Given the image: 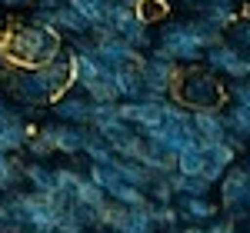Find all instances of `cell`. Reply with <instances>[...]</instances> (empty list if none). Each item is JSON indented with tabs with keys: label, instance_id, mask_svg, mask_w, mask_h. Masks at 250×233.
<instances>
[{
	"label": "cell",
	"instance_id": "6da1fadb",
	"mask_svg": "<svg viewBox=\"0 0 250 233\" xmlns=\"http://www.w3.org/2000/svg\"><path fill=\"white\" fill-rule=\"evenodd\" d=\"M60 50H63V37L54 27H37V23L14 27L0 43V57L10 67H43Z\"/></svg>",
	"mask_w": 250,
	"mask_h": 233
},
{
	"label": "cell",
	"instance_id": "7a4b0ae2",
	"mask_svg": "<svg viewBox=\"0 0 250 233\" xmlns=\"http://www.w3.org/2000/svg\"><path fill=\"white\" fill-rule=\"evenodd\" d=\"M170 97L177 100V103H184L187 110H204V107L220 110V107L227 103V87H224V80L217 77V74H210L207 67L190 63V67L180 70Z\"/></svg>",
	"mask_w": 250,
	"mask_h": 233
},
{
	"label": "cell",
	"instance_id": "3957f363",
	"mask_svg": "<svg viewBox=\"0 0 250 233\" xmlns=\"http://www.w3.org/2000/svg\"><path fill=\"white\" fill-rule=\"evenodd\" d=\"M0 80H3V90L17 100L27 114L47 110V107L54 103L50 87H47V80L40 74V67H10V70H3Z\"/></svg>",
	"mask_w": 250,
	"mask_h": 233
},
{
	"label": "cell",
	"instance_id": "277c9868",
	"mask_svg": "<svg viewBox=\"0 0 250 233\" xmlns=\"http://www.w3.org/2000/svg\"><path fill=\"white\" fill-rule=\"evenodd\" d=\"M154 47L160 54H167L170 60H177L180 67L200 63V57H204V47L193 40L187 20H160V34H157Z\"/></svg>",
	"mask_w": 250,
	"mask_h": 233
},
{
	"label": "cell",
	"instance_id": "5b68a950",
	"mask_svg": "<svg viewBox=\"0 0 250 233\" xmlns=\"http://www.w3.org/2000/svg\"><path fill=\"white\" fill-rule=\"evenodd\" d=\"M180 63L170 60L167 54H160L157 47H150L144 54V63H140V77H144V97L154 100H167L173 94V83L180 77Z\"/></svg>",
	"mask_w": 250,
	"mask_h": 233
},
{
	"label": "cell",
	"instance_id": "8992f818",
	"mask_svg": "<svg viewBox=\"0 0 250 233\" xmlns=\"http://www.w3.org/2000/svg\"><path fill=\"white\" fill-rule=\"evenodd\" d=\"M104 30H107V34H114V37H120L124 43H130L134 50H140V54H147V50L154 47L150 23H147V20H140L134 7H124V3H114V7H110Z\"/></svg>",
	"mask_w": 250,
	"mask_h": 233
},
{
	"label": "cell",
	"instance_id": "52a82bcc",
	"mask_svg": "<svg viewBox=\"0 0 250 233\" xmlns=\"http://www.w3.org/2000/svg\"><path fill=\"white\" fill-rule=\"evenodd\" d=\"M217 190H220V207H224V214L230 216L233 223H244L247 220V210H244V200L250 194V174L244 167H227L224 176L217 180Z\"/></svg>",
	"mask_w": 250,
	"mask_h": 233
},
{
	"label": "cell",
	"instance_id": "ba28073f",
	"mask_svg": "<svg viewBox=\"0 0 250 233\" xmlns=\"http://www.w3.org/2000/svg\"><path fill=\"white\" fill-rule=\"evenodd\" d=\"M94 130L104 136V143L110 147V154H114V156H124V160H137V156H140V150H144V136L137 134V127L124 123L120 116H114V120H104V123H97Z\"/></svg>",
	"mask_w": 250,
	"mask_h": 233
},
{
	"label": "cell",
	"instance_id": "9c48e42d",
	"mask_svg": "<svg viewBox=\"0 0 250 233\" xmlns=\"http://www.w3.org/2000/svg\"><path fill=\"white\" fill-rule=\"evenodd\" d=\"M90 37H94V54H97V60H100L107 70H120V67H140V63H144V54H140V50H134L130 43H124L120 37L107 34V30L90 34Z\"/></svg>",
	"mask_w": 250,
	"mask_h": 233
},
{
	"label": "cell",
	"instance_id": "30bf717a",
	"mask_svg": "<svg viewBox=\"0 0 250 233\" xmlns=\"http://www.w3.org/2000/svg\"><path fill=\"white\" fill-rule=\"evenodd\" d=\"M200 63L210 70V74H217V77L224 80H240L244 77V63H247V57L233 47L230 40L224 37L220 43H213V47H207L204 50V57H200Z\"/></svg>",
	"mask_w": 250,
	"mask_h": 233
},
{
	"label": "cell",
	"instance_id": "8fae6325",
	"mask_svg": "<svg viewBox=\"0 0 250 233\" xmlns=\"http://www.w3.org/2000/svg\"><path fill=\"white\" fill-rule=\"evenodd\" d=\"M117 116L124 123L137 127V134L150 130L164 120V100H154V97H140V100H117Z\"/></svg>",
	"mask_w": 250,
	"mask_h": 233
},
{
	"label": "cell",
	"instance_id": "7c38bea8",
	"mask_svg": "<svg viewBox=\"0 0 250 233\" xmlns=\"http://www.w3.org/2000/svg\"><path fill=\"white\" fill-rule=\"evenodd\" d=\"M37 134L50 140L54 154H63V156H80V150H83V136H87V127L50 120V123H43V127H40Z\"/></svg>",
	"mask_w": 250,
	"mask_h": 233
},
{
	"label": "cell",
	"instance_id": "4fadbf2b",
	"mask_svg": "<svg viewBox=\"0 0 250 233\" xmlns=\"http://www.w3.org/2000/svg\"><path fill=\"white\" fill-rule=\"evenodd\" d=\"M23 194V220L27 233H57V210L34 190H20Z\"/></svg>",
	"mask_w": 250,
	"mask_h": 233
},
{
	"label": "cell",
	"instance_id": "5bb4252c",
	"mask_svg": "<svg viewBox=\"0 0 250 233\" xmlns=\"http://www.w3.org/2000/svg\"><path fill=\"white\" fill-rule=\"evenodd\" d=\"M47 110H50L54 120H60V123H77V127H87V123H90V97L80 94V90L60 94Z\"/></svg>",
	"mask_w": 250,
	"mask_h": 233
},
{
	"label": "cell",
	"instance_id": "9a60e30c",
	"mask_svg": "<svg viewBox=\"0 0 250 233\" xmlns=\"http://www.w3.org/2000/svg\"><path fill=\"white\" fill-rule=\"evenodd\" d=\"M190 127L200 143H220L227 136V123H224V110H213V107H204V110H190Z\"/></svg>",
	"mask_w": 250,
	"mask_h": 233
},
{
	"label": "cell",
	"instance_id": "2e32d148",
	"mask_svg": "<svg viewBox=\"0 0 250 233\" xmlns=\"http://www.w3.org/2000/svg\"><path fill=\"white\" fill-rule=\"evenodd\" d=\"M40 74H43V80H47L50 97H54V100H57L60 94H67V90L74 87V74H70V57H67V47H63L54 60H47V63L40 67Z\"/></svg>",
	"mask_w": 250,
	"mask_h": 233
},
{
	"label": "cell",
	"instance_id": "e0dca14e",
	"mask_svg": "<svg viewBox=\"0 0 250 233\" xmlns=\"http://www.w3.org/2000/svg\"><path fill=\"white\" fill-rule=\"evenodd\" d=\"M173 207H177V214L180 220H187V223H197V227H204V223H210L213 216L220 214L217 210V203H213L210 196H173Z\"/></svg>",
	"mask_w": 250,
	"mask_h": 233
},
{
	"label": "cell",
	"instance_id": "ac0fdd59",
	"mask_svg": "<svg viewBox=\"0 0 250 233\" xmlns=\"http://www.w3.org/2000/svg\"><path fill=\"white\" fill-rule=\"evenodd\" d=\"M197 17L207 20L210 27H217L220 34H227V27L240 17V0H204L197 7Z\"/></svg>",
	"mask_w": 250,
	"mask_h": 233
},
{
	"label": "cell",
	"instance_id": "d6986e66",
	"mask_svg": "<svg viewBox=\"0 0 250 233\" xmlns=\"http://www.w3.org/2000/svg\"><path fill=\"white\" fill-rule=\"evenodd\" d=\"M150 200L147 203H140V207H124L120 210V220L114 223V230L110 233H157V223L154 216H150Z\"/></svg>",
	"mask_w": 250,
	"mask_h": 233
},
{
	"label": "cell",
	"instance_id": "ffe728a7",
	"mask_svg": "<svg viewBox=\"0 0 250 233\" xmlns=\"http://www.w3.org/2000/svg\"><path fill=\"white\" fill-rule=\"evenodd\" d=\"M30 134H34V127L23 120V114H14L10 120H0V150L3 154H20Z\"/></svg>",
	"mask_w": 250,
	"mask_h": 233
},
{
	"label": "cell",
	"instance_id": "44dd1931",
	"mask_svg": "<svg viewBox=\"0 0 250 233\" xmlns=\"http://www.w3.org/2000/svg\"><path fill=\"white\" fill-rule=\"evenodd\" d=\"M110 80H114L117 100H140V97H144V77H140V67H120V70H110Z\"/></svg>",
	"mask_w": 250,
	"mask_h": 233
},
{
	"label": "cell",
	"instance_id": "7402d4cb",
	"mask_svg": "<svg viewBox=\"0 0 250 233\" xmlns=\"http://www.w3.org/2000/svg\"><path fill=\"white\" fill-rule=\"evenodd\" d=\"M54 30H57L60 37H80V34H90V27H87V20L80 17L77 10L63 0L60 7H54Z\"/></svg>",
	"mask_w": 250,
	"mask_h": 233
},
{
	"label": "cell",
	"instance_id": "603a6c76",
	"mask_svg": "<svg viewBox=\"0 0 250 233\" xmlns=\"http://www.w3.org/2000/svg\"><path fill=\"white\" fill-rule=\"evenodd\" d=\"M67 3H70L83 20H87L90 34H100V30H104L107 14H110V7H114V0H67Z\"/></svg>",
	"mask_w": 250,
	"mask_h": 233
},
{
	"label": "cell",
	"instance_id": "cb8c5ba5",
	"mask_svg": "<svg viewBox=\"0 0 250 233\" xmlns=\"http://www.w3.org/2000/svg\"><path fill=\"white\" fill-rule=\"evenodd\" d=\"M23 187L34 190V194L47 196L54 190V170L43 163V160H27L23 163Z\"/></svg>",
	"mask_w": 250,
	"mask_h": 233
},
{
	"label": "cell",
	"instance_id": "d4e9b609",
	"mask_svg": "<svg viewBox=\"0 0 250 233\" xmlns=\"http://www.w3.org/2000/svg\"><path fill=\"white\" fill-rule=\"evenodd\" d=\"M14 190H23V160L17 154L0 150V194H14Z\"/></svg>",
	"mask_w": 250,
	"mask_h": 233
},
{
	"label": "cell",
	"instance_id": "484cf974",
	"mask_svg": "<svg viewBox=\"0 0 250 233\" xmlns=\"http://www.w3.org/2000/svg\"><path fill=\"white\" fill-rule=\"evenodd\" d=\"M204 163H207V156L200 150V143H190V147H184L180 154L173 156V170L184 174V176H200Z\"/></svg>",
	"mask_w": 250,
	"mask_h": 233
},
{
	"label": "cell",
	"instance_id": "4316f807",
	"mask_svg": "<svg viewBox=\"0 0 250 233\" xmlns=\"http://www.w3.org/2000/svg\"><path fill=\"white\" fill-rule=\"evenodd\" d=\"M110 167L117 170V176L124 180V183H130V187H137V190H147V183H150V176H147V170L137 163V160H124V156H114L110 160Z\"/></svg>",
	"mask_w": 250,
	"mask_h": 233
},
{
	"label": "cell",
	"instance_id": "83f0119b",
	"mask_svg": "<svg viewBox=\"0 0 250 233\" xmlns=\"http://www.w3.org/2000/svg\"><path fill=\"white\" fill-rule=\"evenodd\" d=\"M80 156H87L90 163H110V160H114L110 147L104 143V136L97 134L90 123H87V136H83V150H80Z\"/></svg>",
	"mask_w": 250,
	"mask_h": 233
},
{
	"label": "cell",
	"instance_id": "f1b7e54d",
	"mask_svg": "<svg viewBox=\"0 0 250 233\" xmlns=\"http://www.w3.org/2000/svg\"><path fill=\"white\" fill-rule=\"evenodd\" d=\"M74 203H83V207H90V210H100V207L107 203V194H104L94 180L83 174L77 180V190H74Z\"/></svg>",
	"mask_w": 250,
	"mask_h": 233
},
{
	"label": "cell",
	"instance_id": "f546056e",
	"mask_svg": "<svg viewBox=\"0 0 250 233\" xmlns=\"http://www.w3.org/2000/svg\"><path fill=\"white\" fill-rule=\"evenodd\" d=\"M87 176H90V180H94V183H97V187H100V190H104L107 196H110L117 187L124 183L110 163H90V167H87Z\"/></svg>",
	"mask_w": 250,
	"mask_h": 233
},
{
	"label": "cell",
	"instance_id": "4dcf8cb0",
	"mask_svg": "<svg viewBox=\"0 0 250 233\" xmlns=\"http://www.w3.org/2000/svg\"><path fill=\"white\" fill-rule=\"evenodd\" d=\"M197 143H200V140H197ZM200 150H204V156H207V163L220 167V170L233 167V160H237V150L227 147L224 140H220V143H200Z\"/></svg>",
	"mask_w": 250,
	"mask_h": 233
},
{
	"label": "cell",
	"instance_id": "1f68e13d",
	"mask_svg": "<svg viewBox=\"0 0 250 233\" xmlns=\"http://www.w3.org/2000/svg\"><path fill=\"white\" fill-rule=\"evenodd\" d=\"M224 37H230V43L244 54V57H250V17L247 14H240V17L233 20L230 27H227V34Z\"/></svg>",
	"mask_w": 250,
	"mask_h": 233
},
{
	"label": "cell",
	"instance_id": "d6a6232c",
	"mask_svg": "<svg viewBox=\"0 0 250 233\" xmlns=\"http://www.w3.org/2000/svg\"><path fill=\"white\" fill-rule=\"evenodd\" d=\"M137 17L147 20L150 27L154 23H160V20H167V14H170V0H137Z\"/></svg>",
	"mask_w": 250,
	"mask_h": 233
},
{
	"label": "cell",
	"instance_id": "836d02e7",
	"mask_svg": "<svg viewBox=\"0 0 250 233\" xmlns=\"http://www.w3.org/2000/svg\"><path fill=\"white\" fill-rule=\"evenodd\" d=\"M187 23H190V34H193V40H197V43H200L204 50H207V47H213V43H220V40H224V34H220L217 27H210L207 20L193 17V20H187Z\"/></svg>",
	"mask_w": 250,
	"mask_h": 233
},
{
	"label": "cell",
	"instance_id": "e575fe53",
	"mask_svg": "<svg viewBox=\"0 0 250 233\" xmlns=\"http://www.w3.org/2000/svg\"><path fill=\"white\" fill-rule=\"evenodd\" d=\"M147 200L150 203H173V187H170V174L167 176H150V183H147Z\"/></svg>",
	"mask_w": 250,
	"mask_h": 233
},
{
	"label": "cell",
	"instance_id": "d590c367",
	"mask_svg": "<svg viewBox=\"0 0 250 233\" xmlns=\"http://www.w3.org/2000/svg\"><path fill=\"white\" fill-rule=\"evenodd\" d=\"M107 200H114V203H120V207H140V203H147V194L137 190V187H130V183H120Z\"/></svg>",
	"mask_w": 250,
	"mask_h": 233
},
{
	"label": "cell",
	"instance_id": "8d00e7d4",
	"mask_svg": "<svg viewBox=\"0 0 250 233\" xmlns=\"http://www.w3.org/2000/svg\"><path fill=\"white\" fill-rule=\"evenodd\" d=\"M150 216H154L157 230H170V227L180 223V214H177L173 203H154V207H150Z\"/></svg>",
	"mask_w": 250,
	"mask_h": 233
},
{
	"label": "cell",
	"instance_id": "74e56055",
	"mask_svg": "<svg viewBox=\"0 0 250 233\" xmlns=\"http://www.w3.org/2000/svg\"><path fill=\"white\" fill-rule=\"evenodd\" d=\"M23 150L30 154V160H47V156H54V147H50V140H47V136H40L37 130H34V134L27 136Z\"/></svg>",
	"mask_w": 250,
	"mask_h": 233
},
{
	"label": "cell",
	"instance_id": "f35d334b",
	"mask_svg": "<svg viewBox=\"0 0 250 233\" xmlns=\"http://www.w3.org/2000/svg\"><path fill=\"white\" fill-rule=\"evenodd\" d=\"M30 23H37V27H54V7H34V10H30Z\"/></svg>",
	"mask_w": 250,
	"mask_h": 233
},
{
	"label": "cell",
	"instance_id": "ab89813d",
	"mask_svg": "<svg viewBox=\"0 0 250 233\" xmlns=\"http://www.w3.org/2000/svg\"><path fill=\"white\" fill-rule=\"evenodd\" d=\"M14 114H20V110H14V107H10L7 100L0 97V120H10V116H14Z\"/></svg>",
	"mask_w": 250,
	"mask_h": 233
},
{
	"label": "cell",
	"instance_id": "60d3db41",
	"mask_svg": "<svg viewBox=\"0 0 250 233\" xmlns=\"http://www.w3.org/2000/svg\"><path fill=\"white\" fill-rule=\"evenodd\" d=\"M27 3H34V7H60L63 0H27Z\"/></svg>",
	"mask_w": 250,
	"mask_h": 233
},
{
	"label": "cell",
	"instance_id": "b9f144b4",
	"mask_svg": "<svg viewBox=\"0 0 250 233\" xmlns=\"http://www.w3.org/2000/svg\"><path fill=\"white\" fill-rule=\"evenodd\" d=\"M0 7H10V10H17V7H27V0H0Z\"/></svg>",
	"mask_w": 250,
	"mask_h": 233
},
{
	"label": "cell",
	"instance_id": "7bdbcfd3",
	"mask_svg": "<svg viewBox=\"0 0 250 233\" xmlns=\"http://www.w3.org/2000/svg\"><path fill=\"white\" fill-rule=\"evenodd\" d=\"M173 3H180V7H193V10H197V7H200L204 0H173Z\"/></svg>",
	"mask_w": 250,
	"mask_h": 233
},
{
	"label": "cell",
	"instance_id": "ee69618b",
	"mask_svg": "<svg viewBox=\"0 0 250 233\" xmlns=\"http://www.w3.org/2000/svg\"><path fill=\"white\" fill-rule=\"evenodd\" d=\"M180 233H207V230H204V227H197V223H190L187 230H180Z\"/></svg>",
	"mask_w": 250,
	"mask_h": 233
},
{
	"label": "cell",
	"instance_id": "f6af8a7d",
	"mask_svg": "<svg viewBox=\"0 0 250 233\" xmlns=\"http://www.w3.org/2000/svg\"><path fill=\"white\" fill-rule=\"evenodd\" d=\"M114 3H124V7H137V0H114Z\"/></svg>",
	"mask_w": 250,
	"mask_h": 233
},
{
	"label": "cell",
	"instance_id": "bcb514c9",
	"mask_svg": "<svg viewBox=\"0 0 250 233\" xmlns=\"http://www.w3.org/2000/svg\"><path fill=\"white\" fill-rule=\"evenodd\" d=\"M244 77L250 80V57H247V63H244Z\"/></svg>",
	"mask_w": 250,
	"mask_h": 233
},
{
	"label": "cell",
	"instance_id": "7dc6e473",
	"mask_svg": "<svg viewBox=\"0 0 250 233\" xmlns=\"http://www.w3.org/2000/svg\"><path fill=\"white\" fill-rule=\"evenodd\" d=\"M244 210H247V220H250V194H247V200H244Z\"/></svg>",
	"mask_w": 250,
	"mask_h": 233
},
{
	"label": "cell",
	"instance_id": "c3c4849f",
	"mask_svg": "<svg viewBox=\"0 0 250 233\" xmlns=\"http://www.w3.org/2000/svg\"><path fill=\"white\" fill-rule=\"evenodd\" d=\"M244 170H247V174H250V150H247V167H244Z\"/></svg>",
	"mask_w": 250,
	"mask_h": 233
},
{
	"label": "cell",
	"instance_id": "681fc988",
	"mask_svg": "<svg viewBox=\"0 0 250 233\" xmlns=\"http://www.w3.org/2000/svg\"><path fill=\"white\" fill-rule=\"evenodd\" d=\"M164 233H180V230H177V227H170V230H164Z\"/></svg>",
	"mask_w": 250,
	"mask_h": 233
},
{
	"label": "cell",
	"instance_id": "f907efd6",
	"mask_svg": "<svg viewBox=\"0 0 250 233\" xmlns=\"http://www.w3.org/2000/svg\"><path fill=\"white\" fill-rule=\"evenodd\" d=\"M0 233H3V227H0Z\"/></svg>",
	"mask_w": 250,
	"mask_h": 233
},
{
	"label": "cell",
	"instance_id": "816d5d0a",
	"mask_svg": "<svg viewBox=\"0 0 250 233\" xmlns=\"http://www.w3.org/2000/svg\"><path fill=\"white\" fill-rule=\"evenodd\" d=\"M247 17H250V10H247Z\"/></svg>",
	"mask_w": 250,
	"mask_h": 233
},
{
	"label": "cell",
	"instance_id": "f5cc1de1",
	"mask_svg": "<svg viewBox=\"0 0 250 233\" xmlns=\"http://www.w3.org/2000/svg\"><path fill=\"white\" fill-rule=\"evenodd\" d=\"M247 233H250V227H247Z\"/></svg>",
	"mask_w": 250,
	"mask_h": 233
}]
</instances>
